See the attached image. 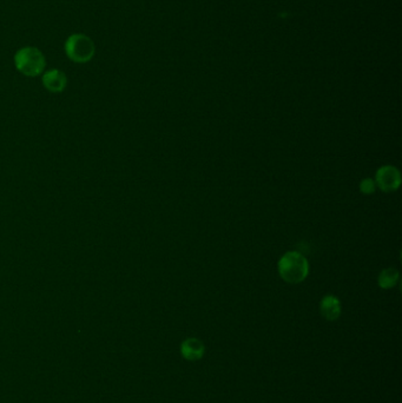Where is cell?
<instances>
[{
  "instance_id": "6da1fadb",
  "label": "cell",
  "mask_w": 402,
  "mask_h": 403,
  "mask_svg": "<svg viewBox=\"0 0 402 403\" xmlns=\"http://www.w3.org/2000/svg\"><path fill=\"white\" fill-rule=\"evenodd\" d=\"M278 270L283 281L291 284H298L307 279L309 263L307 258L299 251H288L280 258Z\"/></svg>"
},
{
  "instance_id": "7a4b0ae2",
  "label": "cell",
  "mask_w": 402,
  "mask_h": 403,
  "mask_svg": "<svg viewBox=\"0 0 402 403\" xmlns=\"http://www.w3.org/2000/svg\"><path fill=\"white\" fill-rule=\"evenodd\" d=\"M14 65L21 75L38 77L45 70V56L37 47L26 46L14 54Z\"/></svg>"
},
{
  "instance_id": "3957f363",
  "label": "cell",
  "mask_w": 402,
  "mask_h": 403,
  "mask_svg": "<svg viewBox=\"0 0 402 403\" xmlns=\"http://www.w3.org/2000/svg\"><path fill=\"white\" fill-rule=\"evenodd\" d=\"M64 49L67 58L78 64L90 62L96 54L95 43L91 38L83 34H71L65 42Z\"/></svg>"
},
{
  "instance_id": "277c9868",
  "label": "cell",
  "mask_w": 402,
  "mask_h": 403,
  "mask_svg": "<svg viewBox=\"0 0 402 403\" xmlns=\"http://www.w3.org/2000/svg\"><path fill=\"white\" fill-rule=\"evenodd\" d=\"M375 184L381 192H397L400 184H401V175L400 171L393 165H383L377 171L375 175Z\"/></svg>"
},
{
  "instance_id": "5b68a950",
  "label": "cell",
  "mask_w": 402,
  "mask_h": 403,
  "mask_svg": "<svg viewBox=\"0 0 402 403\" xmlns=\"http://www.w3.org/2000/svg\"><path fill=\"white\" fill-rule=\"evenodd\" d=\"M42 82L44 88L52 93H60L67 87V75L58 69L46 71L45 73L43 75Z\"/></svg>"
},
{
  "instance_id": "8992f818",
  "label": "cell",
  "mask_w": 402,
  "mask_h": 403,
  "mask_svg": "<svg viewBox=\"0 0 402 403\" xmlns=\"http://www.w3.org/2000/svg\"><path fill=\"white\" fill-rule=\"evenodd\" d=\"M204 353H205V347L203 342L195 337L187 338L181 345V354L188 361H199L203 358Z\"/></svg>"
},
{
  "instance_id": "52a82bcc",
  "label": "cell",
  "mask_w": 402,
  "mask_h": 403,
  "mask_svg": "<svg viewBox=\"0 0 402 403\" xmlns=\"http://www.w3.org/2000/svg\"><path fill=\"white\" fill-rule=\"evenodd\" d=\"M320 312L327 321H336L341 315V302L334 295H326L320 302Z\"/></svg>"
},
{
  "instance_id": "ba28073f",
  "label": "cell",
  "mask_w": 402,
  "mask_h": 403,
  "mask_svg": "<svg viewBox=\"0 0 402 403\" xmlns=\"http://www.w3.org/2000/svg\"><path fill=\"white\" fill-rule=\"evenodd\" d=\"M399 279H400V275L399 271L394 268H387L385 270H382L377 277V283H379V287L381 289H392L398 284Z\"/></svg>"
},
{
  "instance_id": "9c48e42d",
  "label": "cell",
  "mask_w": 402,
  "mask_h": 403,
  "mask_svg": "<svg viewBox=\"0 0 402 403\" xmlns=\"http://www.w3.org/2000/svg\"><path fill=\"white\" fill-rule=\"evenodd\" d=\"M360 192L364 195H373L377 190V184L373 179H362L360 182Z\"/></svg>"
}]
</instances>
